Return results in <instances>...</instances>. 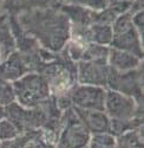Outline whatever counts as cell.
<instances>
[{
    "label": "cell",
    "instance_id": "6da1fadb",
    "mask_svg": "<svg viewBox=\"0 0 144 148\" xmlns=\"http://www.w3.org/2000/svg\"><path fill=\"white\" fill-rule=\"evenodd\" d=\"M14 17L21 30L50 52H60L71 38L70 20L58 5L26 11Z\"/></svg>",
    "mask_w": 144,
    "mask_h": 148
},
{
    "label": "cell",
    "instance_id": "7a4b0ae2",
    "mask_svg": "<svg viewBox=\"0 0 144 148\" xmlns=\"http://www.w3.org/2000/svg\"><path fill=\"white\" fill-rule=\"evenodd\" d=\"M40 75L46 79L51 95L59 96L69 92L77 82V63L67 55L64 47L60 52L53 56L43 64Z\"/></svg>",
    "mask_w": 144,
    "mask_h": 148
},
{
    "label": "cell",
    "instance_id": "3957f363",
    "mask_svg": "<svg viewBox=\"0 0 144 148\" xmlns=\"http://www.w3.org/2000/svg\"><path fill=\"white\" fill-rule=\"evenodd\" d=\"M12 83L17 103L25 108L37 107L51 96L49 84L39 72H29Z\"/></svg>",
    "mask_w": 144,
    "mask_h": 148
},
{
    "label": "cell",
    "instance_id": "277c9868",
    "mask_svg": "<svg viewBox=\"0 0 144 148\" xmlns=\"http://www.w3.org/2000/svg\"><path fill=\"white\" fill-rule=\"evenodd\" d=\"M106 89L132 97L138 104H143V65L125 72L110 68Z\"/></svg>",
    "mask_w": 144,
    "mask_h": 148
},
{
    "label": "cell",
    "instance_id": "5b68a950",
    "mask_svg": "<svg viewBox=\"0 0 144 148\" xmlns=\"http://www.w3.org/2000/svg\"><path fill=\"white\" fill-rule=\"evenodd\" d=\"M63 127L58 136V145L64 148H85L89 146L91 134L83 125L73 108L63 112Z\"/></svg>",
    "mask_w": 144,
    "mask_h": 148
},
{
    "label": "cell",
    "instance_id": "8992f818",
    "mask_svg": "<svg viewBox=\"0 0 144 148\" xmlns=\"http://www.w3.org/2000/svg\"><path fill=\"white\" fill-rule=\"evenodd\" d=\"M104 112L110 120H131L143 117V104H138L132 97L106 89Z\"/></svg>",
    "mask_w": 144,
    "mask_h": 148
},
{
    "label": "cell",
    "instance_id": "52a82bcc",
    "mask_svg": "<svg viewBox=\"0 0 144 148\" xmlns=\"http://www.w3.org/2000/svg\"><path fill=\"white\" fill-rule=\"evenodd\" d=\"M105 94V88L78 83L67 92L72 108L83 110H103V112Z\"/></svg>",
    "mask_w": 144,
    "mask_h": 148
},
{
    "label": "cell",
    "instance_id": "ba28073f",
    "mask_svg": "<svg viewBox=\"0 0 144 148\" xmlns=\"http://www.w3.org/2000/svg\"><path fill=\"white\" fill-rule=\"evenodd\" d=\"M110 66L106 59L99 60H79L77 62V82L78 84L94 85L106 89Z\"/></svg>",
    "mask_w": 144,
    "mask_h": 148
},
{
    "label": "cell",
    "instance_id": "9c48e42d",
    "mask_svg": "<svg viewBox=\"0 0 144 148\" xmlns=\"http://www.w3.org/2000/svg\"><path fill=\"white\" fill-rule=\"evenodd\" d=\"M110 47L132 53L143 59V38L134 27V25L121 32L113 33Z\"/></svg>",
    "mask_w": 144,
    "mask_h": 148
},
{
    "label": "cell",
    "instance_id": "30bf717a",
    "mask_svg": "<svg viewBox=\"0 0 144 148\" xmlns=\"http://www.w3.org/2000/svg\"><path fill=\"white\" fill-rule=\"evenodd\" d=\"M76 114L91 135L110 133V119L103 110H83L73 108Z\"/></svg>",
    "mask_w": 144,
    "mask_h": 148
},
{
    "label": "cell",
    "instance_id": "8fae6325",
    "mask_svg": "<svg viewBox=\"0 0 144 148\" xmlns=\"http://www.w3.org/2000/svg\"><path fill=\"white\" fill-rule=\"evenodd\" d=\"M29 72L25 60L17 50L0 63V79L14 82Z\"/></svg>",
    "mask_w": 144,
    "mask_h": 148
},
{
    "label": "cell",
    "instance_id": "7c38bea8",
    "mask_svg": "<svg viewBox=\"0 0 144 148\" xmlns=\"http://www.w3.org/2000/svg\"><path fill=\"white\" fill-rule=\"evenodd\" d=\"M58 8L69 18L71 27H89L93 24L94 11L75 4H58Z\"/></svg>",
    "mask_w": 144,
    "mask_h": 148
},
{
    "label": "cell",
    "instance_id": "4fadbf2b",
    "mask_svg": "<svg viewBox=\"0 0 144 148\" xmlns=\"http://www.w3.org/2000/svg\"><path fill=\"white\" fill-rule=\"evenodd\" d=\"M107 64L111 69L116 71L125 72L130 70H135L143 65V59L138 58L132 53L110 47L109 56H107Z\"/></svg>",
    "mask_w": 144,
    "mask_h": 148
},
{
    "label": "cell",
    "instance_id": "5bb4252c",
    "mask_svg": "<svg viewBox=\"0 0 144 148\" xmlns=\"http://www.w3.org/2000/svg\"><path fill=\"white\" fill-rule=\"evenodd\" d=\"M58 4V0H1L0 8L7 12L6 14L17 16L26 11L57 6Z\"/></svg>",
    "mask_w": 144,
    "mask_h": 148
},
{
    "label": "cell",
    "instance_id": "9a60e30c",
    "mask_svg": "<svg viewBox=\"0 0 144 148\" xmlns=\"http://www.w3.org/2000/svg\"><path fill=\"white\" fill-rule=\"evenodd\" d=\"M16 51V39L12 32L8 14H0V63Z\"/></svg>",
    "mask_w": 144,
    "mask_h": 148
},
{
    "label": "cell",
    "instance_id": "2e32d148",
    "mask_svg": "<svg viewBox=\"0 0 144 148\" xmlns=\"http://www.w3.org/2000/svg\"><path fill=\"white\" fill-rule=\"evenodd\" d=\"M113 37L111 25H102V24H92L88 31L89 43H96L99 45L110 46Z\"/></svg>",
    "mask_w": 144,
    "mask_h": 148
},
{
    "label": "cell",
    "instance_id": "e0dca14e",
    "mask_svg": "<svg viewBox=\"0 0 144 148\" xmlns=\"http://www.w3.org/2000/svg\"><path fill=\"white\" fill-rule=\"evenodd\" d=\"M117 139V148H144L143 146V127L129 130Z\"/></svg>",
    "mask_w": 144,
    "mask_h": 148
},
{
    "label": "cell",
    "instance_id": "ac0fdd59",
    "mask_svg": "<svg viewBox=\"0 0 144 148\" xmlns=\"http://www.w3.org/2000/svg\"><path fill=\"white\" fill-rule=\"evenodd\" d=\"M139 127H143V117H135L131 120H110V133L116 138Z\"/></svg>",
    "mask_w": 144,
    "mask_h": 148
},
{
    "label": "cell",
    "instance_id": "d6986e66",
    "mask_svg": "<svg viewBox=\"0 0 144 148\" xmlns=\"http://www.w3.org/2000/svg\"><path fill=\"white\" fill-rule=\"evenodd\" d=\"M109 50L110 46L99 45L96 43H88L83 49L80 60H99V59L107 60Z\"/></svg>",
    "mask_w": 144,
    "mask_h": 148
},
{
    "label": "cell",
    "instance_id": "ffe728a7",
    "mask_svg": "<svg viewBox=\"0 0 144 148\" xmlns=\"http://www.w3.org/2000/svg\"><path fill=\"white\" fill-rule=\"evenodd\" d=\"M88 148H117V139L111 133L93 134Z\"/></svg>",
    "mask_w": 144,
    "mask_h": 148
},
{
    "label": "cell",
    "instance_id": "44dd1931",
    "mask_svg": "<svg viewBox=\"0 0 144 148\" xmlns=\"http://www.w3.org/2000/svg\"><path fill=\"white\" fill-rule=\"evenodd\" d=\"M17 102L13 83L0 79V106L6 108L7 106Z\"/></svg>",
    "mask_w": 144,
    "mask_h": 148
},
{
    "label": "cell",
    "instance_id": "7402d4cb",
    "mask_svg": "<svg viewBox=\"0 0 144 148\" xmlns=\"http://www.w3.org/2000/svg\"><path fill=\"white\" fill-rule=\"evenodd\" d=\"M19 130L7 117L0 120V142L14 139L19 135Z\"/></svg>",
    "mask_w": 144,
    "mask_h": 148
},
{
    "label": "cell",
    "instance_id": "603a6c76",
    "mask_svg": "<svg viewBox=\"0 0 144 148\" xmlns=\"http://www.w3.org/2000/svg\"><path fill=\"white\" fill-rule=\"evenodd\" d=\"M67 4H75L88 10L99 12L107 7V0H65Z\"/></svg>",
    "mask_w": 144,
    "mask_h": 148
},
{
    "label": "cell",
    "instance_id": "cb8c5ba5",
    "mask_svg": "<svg viewBox=\"0 0 144 148\" xmlns=\"http://www.w3.org/2000/svg\"><path fill=\"white\" fill-rule=\"evenodd\" d=\"M26 141H27V134L26 133L19 134L14 139L1 141L0 142V148H25Z\"/></svg>",
    "mask_w": 144,
    "mask_h": 148
},
{
    "label": "cell",
    "instance_id": "d4e9b609",
    "mask_svg": "<svg viewBox=\"0 0 144 148\" xmlns=\"http://www.w3.org/2000/svg\"><path fill=\"white\" fill-rule=\"evenodd\" d=\"M143 17H144V12L143 11H139V12H136V13L132 14L131 17V21H132V25L137 30V32L139 33V36L143 38Z\"/></svg>",
    "mask_w": 144,
    "mask_h": 148
},
{
    "label": "cell",
    "instance_id": "484cf974",
    "mask_svg": "<svg viewBox=\"0 0 144 148\" xmlns=\"http://www.w3.org/2000/svg\"><path fill=\"white\" fill-rule=\"evenodd\" d=\"M143 3H144V0H134V3L131 4L130 10L128 12L131 14H134V13H136V12L143 11Z\"/></svg>",
    "mask_w": 144,
    "mask_h": 148
},
{
    "label": "cell",
    "instance_id": "4316f807",
    "mask_svg": "<svg viewBox=\"0 0 144 148\" xmlns=\"http://www.w3.org/2000/svg\"><path fill=\"white\" fill-rule=\"evenodd\" d=\"M4 117H6L5 108H4V107H1V106H0V120H1V119H4Z\"/></svg>",
    "mask_w": 144,
    "mask_h": 148
},
{
    "label": "cell",
    "instance_id": "83f0119b",
    "mask_svg": "<svg viewBox=\"0 0 144 148\" xmlns=\"http://www.w3.org/2000/svg\"><path fill=\"white\" fill-rule=\"evenodd\" d=\"M54 148H64V147H63V146H60V145H58V143H57Z\"/></svg>",
    "mask_w": 144,
    "mask_h": 148
},
{
    "label": "cell",
    "instance_id": "f1b7e54d",
    "mask_svg": "<svg viewBox=\"0 0 144 148\" xmlns=\"http://www.w3.org/2000/svg\"><path fill=\"white\" fill-rule=\"evenodd\" d=\"M85 148H88V147H85Z\"/></svg>",
    "mask_w": 144,
    "mask_h": 148
}]
</instances>
